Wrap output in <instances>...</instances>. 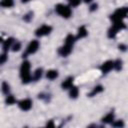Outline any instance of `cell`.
<instances>
[{
  "mask_svg": "<svg viewBox=\"0 0 128 128\" xmlns=\"http://www.w3.org/2000/svg\"><path fill=\"white\" fill-rule=\"evenodd\" d=\"M69 90H70V91H69V96H70L71 98L75 99V98H77V97H78V94H79V89H78L76 86H72V87H71Z\"/></svg>",
  "mask_w": 128,
  "mask_h": 128,
  "instance_id": "cell-13",
  "label": "cell"
},
{
  "mask_svg": "<svg viewBox=\"0 0 128 128\" xmlns=\"http://www.w3.org/2000/svg\"><path fill=\"white\" fill-rule=\"evenodd\" d=\"M71 51H72V45H68V44H65V43H64V45H63L62 47H60L58 53H59L62 57H66L67 55H69V54L71 53Z\"/></svg>",
  "mask_w": 128,
  "mask_h": 128,
  "instance_id": "cell-8",
  "label": "cell"
},
{
  "mask_svg": "<svg viewBox=\"0 0 128 128\" xmlns=\"http://www.w3.org/2000/svg\"><path fill=\"white\" fill-rule=\"evenodd\" d=\"M39 42L37 40H32L28 45H27V48H26V52H25V55L27 54H34L38 49H39Z\"/></svg>",
  "mask_w": 128,
  "mask_h": 128,
  "instance_id": "cell-5",
  "label": "cell"
},
{
  "mask_svg": "<svg viewBox=\"0 0 128 128\" xmlns=\"http://www.w3.org/2000/svg\"><path fill=\"white\" fill-rule=\"evenodd\" d=\"M20 77L23 83H29L32 80V75L30 73V63L28 61L22 62L20 66Z\"/></svg>",
  "mask_w": 128,
  "mask_h": 128,
  "instance_id": "cell-1",
  "label": "cell"
},
{
  "mask_svg": "<svg viewBox=\"0 0 128 128\" xmlns=\"http://www.w3.org/2000/svg\"><path fill=\"white\" fill-rule=\"evenodd\" d=\"M72 86H73V77H68L61 84V87L63 89H70Z\"/></svg>",
  "mask_w": 128,
  "mask_h": 128,
  "instance_id": "cell-11",
  "label": "cell"
},
{
  "mask_svg": "<svg viewBox=\"0 0 128 128\" xmlns=\"http://www.w3.org/2000/svg\"><path fill=\"white\" fill-rule=\"evenodd\" d=\"M128 14V7H121L118 8L112 15H111V19L115 22V21H121L123 20L126 15Z\"/></svg>",
  "mask_w": 128,
  "mask_h": 128,
  "instance_id": "cell-3",
  "label": "cell"
},
{
  "mask_svg": "<svg viewBox=\"0 0 128 128\" xmlns=\"http://www.w3.org/2000/svg\"><path fill=\"white\" fill-rule=\"evenodd\" d=\"M88 34V31L86 29L85 26H81L78 28V32H77V38H84L86 37Z\"/></svg>",
  "mask_w": 128,
  "mask_h": 128,
  "instance_id": "cell-12",
  "label": "cell"
},
{
  "mask_svg": "<svg viewBox=\"0 0 128 128\" xmlns=\"http://www.w3.org/2000/svg\"><path fill=\"white\" fill-rule=\"evenodd\" d=\"M102 91H103V87H102L101 85L95 86V87L93 88V90L91 91V93H90V96H93V95H96V94H98V93H101Z\"/></svg>",
  "mask_w": 128,
  "mask_h": 128,
  "instance_id": "cell-17",
  "label": "cell"
},
{
  "mask_svg": "<svg viewBox=\"0 0 128 128\" xmlns=\"http://www.w3.org/2000/svg\"><path fill=\"white\" fill-rule=\"evenodd\" d=\"M113 120H114V115H113L112 112L106 114V115L102 118V122H104V123H112Z\"/></svg>",
  "mask_w": 128,
  "mask_h": 128,
  "instance_id": "cell-14",
  "label": "cell"
},
{
  "mask_svg": "<svg viewBox=\"0 0 128 128\" xmlns=\"http://www.w3.org/2000/svg\"><path fill=\"white\" fill-rule=\"evenodd\" d=\"M18 106L21 110L23 111H28L31 109L32 107V100L29 99V98H25V99H22L18 102Z\"/></svg>",
  "mask_w": 128,
  "mask_h": 128,
  "instance_id": "cell-6",
  "label": "cell"
},
{
  "mask_svg": "<svg viewBox=\"0 0 128 128\" xmlns=\"http://www.w3.org/2000/svg\"><path fill=\"white\" fill-rule=\"evenodd\" d=\"M100 69H101L102 73H108L110 70L114 69V61H112V60L105 61V62L101 65Z\"/></svg>",
  "mask_w": 128,
  "mask_h": 128,
  "instance_id": "cell-7",
  "label": "cell"
},
{
  "mask_svg": "<svg viewBox=\"0 0 128 128\" xmlns=\"http://www.w3.org/2000/svg\"><path fill=\"white\" fill-rule=\"evenodd\" d=\"M112 125L115 126V127H123V126H124V123H123L122 120H118V121L112 122Z\"/></svg>",
  "mask_w": 128,
  "mask_h": 128,
  "instance_id": "cell-25",
  "label": "cell"
},
{
  "mask_svg": "<svg viewBox=\"0 0 128 128\" xmlns=\"http://www.w3.org/2000/svg\"><path fill=\"white\" fill-rule=\"evenodd\" d=\"M7 58H8V56H7V52H3L2 53V55L0 56V62H1V64H4L5 62H6V60H7Z\"/></svg>",
  "mask_w": 128,
  "mask_h": 128,
  "instance_id": "cell-24",
  "label": "cell"
},
{
  "mask_svg": "<svg viewBox=\"0 0 128 128\" xmlns=\"http://www.w3.org/2000/svg\"><path fill=\"white\" fill-rule=\"evenodd\" d=\"M55 11L57 12V14H59L63 18H69L72 15V10H71L70 6L64 5L62 3H59L55 6Z\"/></svg>",
  "mask_w": 128,
  "mask_h": 128,
  "instance_id": "cell-2",
  "label": "cell"
},
{
  "mask_svg": "<svg viewBox=\"0 0 128 128\" xmlns=\"http://www.w3.org/2000/svg\"><path fill=\"white\" fill-rule=\"evenodd\" d=\"M82 0H68V3L70 6H73V7H76L78 6L80 3H81Z\"/></svg>",
  "mask_w": 128,
  "mask_h": 128,
  "instance_id": "cell-23",
  "label": "cell"
},
{
  "mask_svg": "<svg viewBox=\"0 0 128 128\" xmlns=\"http://www.w3.org/2000/svg\"><path fill=\"white\" fill-rule=\"evenodd\" d=\"M0 4L4 8H11L14 5V0H1Z\"/></svg>",
  "mask_w": 128,
  "mask_h": 128,
  "instance_id": "cell-15",
  "label": "cell"
},
{
  "mask_svg": "<svg viewBox=\"0 0 128 128\" xmlns=\"http://www.w3.org/2000/svg\"><path fill=\"white\" fill-rule=\"evenodd\" d=\"M21 49V43L20 42H14V44L12 45V51H19Z\"/></svg>",
  "mask_w": 128,
  "mask_h": 128,
  "instance_id": "cell-21",
  "label": "cell"
},
{
  "mask_svg": "<svg viewBox=\"0 0 128 128\" xmlns=\"http://www.w3.org/2000/svg\"><path fill=\"white\" fill-rule=\"evenodd\" d=\"M121 67H122V61H121V60H116V61H114V69H115V70L119 71V70L121 69Z\"/></svg>",
  "mask_w": 128,
  "mask_h": 128,
  "instance_id": "cell-22",
  "label": "cell"
},
{
  "mask_svg": "<svg viewBox=\"0 0 128 128\" xmlns=\"http://www.w3.org/2000/svg\"><path fill=\"white\" fill-rule=\"evenodd\" d=\"M76 38H77V37L73 36L72 34L67 35V36H66V38H65V44H68V45H72V46H73V44H74V42H75Z\"/></svg>",
  "mask_w": 128,
  "mask_h": 128,
  "instance_id": "cell-16",
  "label": "cell"
},
{
  "mask_svg": "<svg viewBox=\"0 0 128 128\" xmlns=\"http://www.w3.org/2000/svg\"><path fill=\"white\" fill-rule=\"evenodd\" d=\"M6 103H7L8 105L15 104V103H16V99L14 98L13 95H7V97H6Z\"/></svg>",
  "mask_w": 128,
  "mask_h": 128,
  "instance_id": "cell-20",
  "label": "cell"
},
{
  "mask_svg": "<svg viewBox=\"0 0 128 128\" xmlns=\"http://www.w3.org/2000/svg\"><path fill=\"white\" fill-rule=\"evenodd\" d=\"M9 91H10V86H9V84H8L7 82H3V83H2V92H3L4 94L8 95Z\"/></svg>",
  "mask_w": 128,
  "mask_h": 128,
  "instance_id": "cell-19",
  "label": "cell"
},
{
  "mask_svg": "<svg viewBox=\"0 0 128 128\" xmlns=\"http://www.w3.org/2000/svg\"><path fill=\"white\" fill-rule=\"evenodd\" d=\"M92 1H93V0H84V2H85V3H91Z\"/></svg>",
  "mask_w": 128,
  "mask_h": 128,
  "instance_id": "cell-27",
  "label": "cell"
},
{
  "mask_svg": "<svg viewBox=\"0 0 128 128\" xmlns=\"http://www.w3.org/2000/svg\"><path fill=\"white\" fill-rule=\"evenodd\" d=\"M51 31H52V27L50 25H42L35 31V35L38 37H43V36L49 35Z\"/></svg>",
  "mask_w": 128,
  "mask_h": 128,
  "instance_id": "cell-4",
  "label": "cell"
},
{
  "mask_svg": "<svg viewBox=\"0 0 128 128\" xmlns=\"http://www.w3.org/2000/svg\"><path fill=\"white\" fill-rule=\"evenodd\" d=\"M41 76H42V69L41 68L36 69L35 72H34V74H33V79L34 80H38V79L41 78Z\"/></svg>",
  "mask_w": 128,
  "mask_h": 128,
  "instance_id": "cell-18",
  "label": "cell"
},
{
  "mask_svg": "<svg viewBox=\"0 0 128 128\" xmlns=\"http://www.w3.org/2000/svg\"><path fill=\"white\" fill-rule=\"evenodd\" d=\"M97 4H93V5H91V7H90V11H94V10H96L97 9Z\"/></svg>",
  "mask_w": 128,
  "mask_h": 128,
  "instance_id": "cell-26",
  "label": "cell"
},
{
  "mask_svg": "<svg viewBox=\"0 0 128 128\" xmlns=\"http://www.w3.org/2000/svg\"><path fill=\"white\" fill-rule=\"evenodd\" d=\"M14 39L13 38H7L6 40L3 41V51L7 52V50H9L10 48H12V45L14 44Z\"/></svg>",
  "mask_w": 128,
  "mask_h": 128,
  "instance_id": "cell-9",
  "label": "cell"
},
{
  "mask_svg": "<svg viewBox=\"0 0 128 128\" xmlns=\"http://www.w3.org/2000/svg\"><path fill=\"white\" fill-rule=\"evenodd\" d=\"M21 1H22L23 3H27V2H29L30 0H21Z\"/></svg>",
  "mask_w": 128,
  "mask_h": 128,
  "instance_id": "cell-28",
  "label": "cell"
},
{
  "mask_svg": "<svg viewBox=\"0 0 128 128\" xmlns=\"http://www.w3.org/2000/svg\"><path fill=\"white\" fill-rule=\"evenodd\" d=\"M58 75H59V73H58V71L55 70V69H50V70H48V71L46 72V78L49 79V80H54V79H56V78L58 77Z\"/></svg>",
  "mask_w": 128,
  "mask_h": 128,
  "instance_id": "cell-10",
  "label": "cell"
}]
</instances>
